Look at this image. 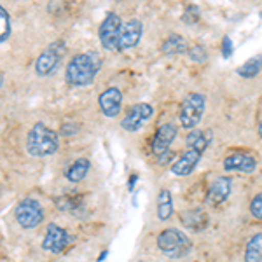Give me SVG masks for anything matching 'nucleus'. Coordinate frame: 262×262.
Here are the masks:
<instances>
[{
	"label": "nucleus",
	"mask_w": 262,
	"mask_h": 262,
	"mask_svg": "<svg viewBox=\"0 0 262 262\" xmlns=\"http://www.w3.org/2000/svg\"><path fill=\"white\" fill-rule=\"evenodd\" d=\"M101 69V58L98 53L75 54L65 69V81L69 86L84 88L95 81Z\"/></svg>",
	"instance_id": "f257e3e1"
},
{
	"label": "nucleus",
	"mask_w": 262,
	"mask_h": 262,
	"mask_svg": "<svg viewBox=\"0 0 262 262\" xmlns=\"http://www.w3.org/2000/svg\"><path fill=\"white\" fill-rule=\"evenodd\" d=\"M210 137H212V135L205 133V131H198V129L191 131V135H189L187 140H185L187 142V150H185L171 166L173 175H177V177L191 175L194 171V168L198 166V163H200L203 152L208 147Z\"/></svg>",
	"instance_id": "f03ea898"
},
{
	"label": "nucleus",
	"mask_w": 262,
	"mask_h": 262,
	"mask_svg": "<svg viewBox=\"0 0 262 262\" xmlns=\"http://www.w3.org/2000/svg\"><path fill=\"white\" fill-rule=\"evenodd\" d=\"M60 147V138L56 131L48 128L44 122H35L33 128L28 131L27 137V150L33 158H46L53 156Z\"/></svg>",
	"instance_id": "7ed1b4c3"
},
{
	"label": "nucleus",
	"mask_w": 262,
	"mask_h": 262,
	"mask_svg": "<svg viewBox=\"0 0 262 262\" xmlns=\"http://www.w3.org/2000/svg\"><path fill=\"white\" fill-rule=\"evenodd\" d=\"M158 248L170 259H182L191 252V242L179 229H164L158 236Z\"/></svg>",
	"instance_id": "20e7f679"
},
{
	"label": "nucleus",
	"mask_w": 262,
	"mask_h": 262,
	"mask_svg": "<svg viewBox=\"0 0 262 262\" xmlns=\"http://www.w3.org/2000/svg\"><path fill=\"white\" fill-rule=\"evenodd\" d=\"M206 107V98L201 93H189L184 98V101L180 103V111H179V121L180 126L185 128L187 131H192L200 124L203 114H205Z\"/></svg>",
	"instance_id": "39448f33"
},
{
	"label": "nucleus",
	"mask_w": 262,
	"mask_h": 262,
	"mask_svg": "<svg viewBox=\"0 0 262 262\" xmlns=\"http://www.w3.org/2000/svg\"><path fill=\"white\" fill-rule=\"evenodd\" d=\"M16 222L23 229H35L44 221V208L37 200L33 198H25L23 201L16 206Z\"/></svg>",
	"instance_id": "423d86ee"
},
{
	"label": "nucleus",
	"mask_w": 262,
	"mask_h": 262,
	"mask_svg": "<svg viewBox=\"0 0 262 262\" xmlns=\"http://www.w3.org/2000/svg\"><path fill=\"white\" fill-rule=\"evenodd\" d=\"M63 54H65V42L61 40L53 42L49 48L42 51L39 58L35 60V74L40 75V77L53 74L58 69V65H60Z\"/></svg>",
	"instance_id": "0eeeda50"
},
{
	"label": "nucleus",
	"mask_w": 262,
	"mask_h": 262,
	"mask_svg": "<svg viewBox=\"0 0 262 262\" xmlns=\"http://www.w3.org/2000/svg\"><path fill=\"white\" fill-rule=\"evenodd\" d=\"M177 135H179V128H177L173 122H164L156 131L154 138H152L150 143V150L156 158L161 161V159H168V154H170V147L171 143L175 142Z\"/></svg>",
	"instance_id": "6e6552de"
},
{
	"label": "nucleus",
	"mask_w": 262,
	"mask_h": 262,
	"mask_svg": "<svg viewBox=\"0 0 262 262\" xmlns=\"http://www.w3.org/2000/svg\"><path fill=\"white\" fill-rule=\"evenodd\" d=\"M121 30H122V23H121L119 16H117L116 12H107V16L101 21L100 30H98L100 42H101V46H103V49H107V51L117 49Z\"/></svg>",
	"instance_id": "1a4fd4ad"
},
{
	"label": "nucleus",
	"mask_w": 262,
	"mask_h": 262,
	"mask_svg": "<svg viewBox=\"0 0 262 262\" xmlns=\"http://www.w3.org/2000/svg\"><path fill=\"white\" fill-rule=\"evenodd\" d=\"M154 114V108L149 103H135L133 107H129L126 111L124 117L121 121V128L124 131H129V133H135V131L142 129L143 124L152 117Z\"/></svg>",
	"instance_id": "9d476101"
},
{
	"label": "nucleus",
	"mask_w": 262,
	"mask_h": 262,
	"mask_svg": "<svg viewBox=\"0 0 262 262\" xmlns=\"http://www.w3.org/2000/svg\"><path fill=\"white\" fill-rule=\"evenodd\" d=\"M72 243L70 234L67 232L63 227L56 226V224H49L48 229H46V236L42 239V248L49 253H56L60 255L69 248V245Z\"/></svg>",
	"instance_id": "9b49d317"
},
{
	"label": "nucleus",
	"mask_w": 262,
	"mask_h": 262,
	"mask_svg": "<svg viewBox=\"0 0 262 262\" xmlns=\"http://www.w3.org/2000/svg\"><path fill=\"white\" fill-rule=\"evenodd\" d=\"M142 32H143V25L140 19L133 18V19L126 21V23L122 25L117 51H128L131 48H135V46L140 42Z\"/></svg>",
	"instance_id": "f8f14e48"
},
{
	"label": "nucleus",
	"mask_w": 262,
	"mask_h": 262,
	"mask_svg": "<svg viewBox=\"0 0 262 262\" xmlns=\"http://www.w3.org/2000/svg\"><path fill=\"white\" fill-rule=\"evenodd\" d=\"M100 111L105 117H117L121 114L122 105V93L117 88H108L98 96Z\"/></svg>",
	"instance_id": "ddd939ff"
},
{
	"label": "nucleus",
	"mask_w": 262,
	"mask_h": 262,
	"mask_svg": "<svg viewBox=\"0 0 262 262\" xmlns=\"http://www.w3.org/2000/svg\"><path fill=\"white\" fill-rule=\"evenodd\" d=\"M232 191V180L229 177H217L212 184H210V189L206 192V203L210 205H221L231 196Z\"/></svg>",
	"instance_id": "4468645a"
},
{
	"label": "nucleus",
	"mask_w": 262,
	"mask_h": 262,
	"mask_svg": "<svg viewBox=\"0 0 262 262\" xmlns=\"http://www.w3.org/2000/svg\"><path fill=\"white\" fill-rule=\"evenodd\" d=\"M224 168L227 171H239V173H253L257 168L255 158L245 152H234L224 159Z\"/></svg>",
	"instance_id": "2eb2a0df"
},
{
	"label": "nucleus",
	"mask_w": 262,
	"mask_h": 262,
	"mask_svg": "<svg viewBox=\"0 0 262 262\" xmlns=\"http://www.w3.org/2000/svg\"><path fill=\"white\" fill-rule=\"evenodd\" d=\"M180 221L185 227L192 231H200L205 229L206 226V213L201 208H194V210H185L180 213Z\"/></svg>",
	"instance_id": "dca6fc26"
},
{
	"label": "nucleus",
	"mask_w": 262,
	"mask_h": 262,
	"mask_svg": "<svg viewBox=\"0 0 262 262\" xmlns=\"http://www.w3.org/2000/svg\"><path fill=\"white\" fill-rule=\"evenodd\" d=\"M189 48L191 46L187 44V40L182 35H179V33H171L161 44V51L164 54H168V56H171V54H182L185 51H189Z\"/></svg>",
	"instance_id": "f3484780"
},
{
	"label": "nucleus",
	"mask_w": 262,
	"mask_h": 262,
	"mask_svg": "<svg viewBox=\"0 0 262 262\" xmlns=\"http://www.w3.org/2000/svg\"><path fill=\"white\" fill-rule=\"evenodd\" d=\"M158 219L159 221H168V219L173 215V198H171V192L168 189H163L159 191L158 194Z\"/></svg>",
	"instance_id": "a211bd4d"
},
{
	"label": "nucleus",
	"mask_w": 262,
	"mask_h": 262,
	"mask_svg": "<svg viewBox=\"0 0 262 262\" xmlns=\"http://www.w3.org/2000/svg\"><path fill=\"white\" fill-rule=\"evenodd\" d=\"M91 168V163L90 159L86 158H79L77 161H74L70 164V168L67 170V179H69L70 182H74V184H77V182H81L84 177L88 175V171H90Z\"/></svg>",
	"instance_id": "6ab92c4d"
},
{
	"label": "nucleus",
	"mask_w": 262,
	"mask_h": 262,
	"mask_svg": "<svg viewBox=\"0 0 262 262\" xmlns=\"http://www.w3.org/2000/svg\"><path fill=\"white\" fill-rule=\"evenodd\" d=\"M245 262H262V232L253 234L245 248Z\"/></svg>",
	"instance_id": "aec40b11"
},
{
	"label": "nucleus",
	"mask_w": 262,
	"mask_h": 262,
	"mask_svg": "<svg viewBox=\"0 0 262 262\" xmlns=\"http://www.w3.org/2000/svg\"><path fill=\"white\" fill-rule=\"evenodd\" d=\"M262 70V54L259 56H253L248 61H245L243 65L238 67V75H242L245 79H252L255 75H259V72Z\"/></svg>",
	"instance_id": "412c9836"
},
{
	"label": "nucleus",
	"mask_w": 262,
	"mask_h": 262,
	"mask_svg": "<svg viewBox=\"0 0 262 262\" xmlns=\"http://www.w3.org/2000/svg\"><path fill=\"white\" fill-rule=\"evenodd\" d=\"M11 35V18L6 7H0V42H6Z\"/></svg>",
	"instance_id": "4be33fe9"
},
{
	"label": "nucleus",
	"mask_w": 262,
	"mask_h": 262,
	"mask_svg": "<svg viewBox=\"0 0 262 262\" xmlns=\"http://www.w3.org/2000/svg\"><path fill=\"white\" fill-rule=\"evenodd\" d=\"M187 53H189V58L196 63H205L208 60V53H206V49L200 44H192Z\"/></svg>",
	"instance_id": "5701e85b"
},
{
	"label": "nucleus",
	"mask_w": 262,
	"mask_h": 262,
	"mask_svg": "<svg viewBox=\"0 0 262 262\" xmlns=\"http://www.w3.org/2000/svg\"><path fill=\"white\" fill-rule=\"evenodd\" d=\"M250 213L257 221H262V192L253 196V200L250 203Z\"/></svg>",
	"instance_id": "b1692460"
},
{
	"label": "nucleus",
	"mask_w": 262,
	"mask_h": 262,
	"mask_svg": "<svg viewBox=\"0 0 262 262\" xmlns=\"http://www.w3.org/2000/svg\"><path fill=\"white\" fill-rule=\"evenodd\" d=\"M222 54H224V58H231V54H232V40L229 37H224V40H222Z\"/></svg>",
	"instance_id": "393cba45"
},
{
	"label": "nucleus",
	"mask_w": 262,
	"mask_h": 262,
	"mask_svg": "<svg viewBox=\"0 0 262 262\" xmlns=\"http://www.w3.org/2000/svg\"><path fill=\"white\" fill-rule=\"evenodd\" d=\"M79 131V126L77 124H63L61 126V133L63 135H74Z\"/></svg>",
	"instance_id": "a878e982"
},
{
	"label": "nucleus",
	"mask_w": 262,
	"mask_h": 262,
	"mask_svg": "<svg viewBox=\"0 0 262 262\" xmlns=\"http://www.w3.org/2000/svg\"><path fill=\"white\" fill-rule=\"evenodd\" d=\"M259 135H260V138H262V119L259 122Z\"/></svg>",
	"instance_id": "bb28decb"
},
{
	"label": "nucleus",
	"mask_w": 262,
	"mask_h": 262,
	"mask_svg": "<svg viewBox=\"0 0 262 262\" xmlns=\"http://www.w3.org/2000/svg\"><path fill=\"white\" fill-rule=\"evenodd\" d=\"M138 262H143V260H138Z\"/></svg>",
	"instance_id": "cd10ccee"
}]
</instances>
